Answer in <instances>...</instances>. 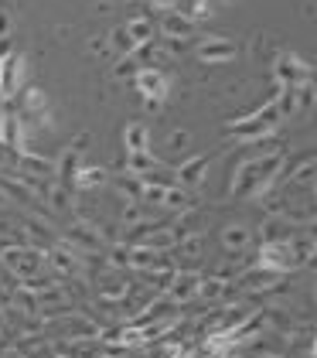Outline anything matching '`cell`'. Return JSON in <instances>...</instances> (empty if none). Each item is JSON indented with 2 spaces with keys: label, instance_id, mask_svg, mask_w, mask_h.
Segmentation results:
<instances>
[{
  "label": "cell",
  "instance_id": "18",
  "mask_svg": "<svg viewBox=\"0 0 317 358\" xmlns=\"http://www.w3.org/2000/svg\"><path fill=\"white\" fill-rule=\"evenodd\" d=\"M106 181V171L99 167H89V171H79L76 174V188H96V185H103Z\"/></svg>",
  "mask_w": 317,
  "mask_h": 358
},
{
  "label": "cell",
  "instance_id": "9",
  "mask_svg": "<svg viewBox=\"0 0 317 358\" xmlns=\"http://www.w3.org/2000/svg\"><path fill=\"white\" fill-rule=\"evenodd\" d=\"M232 55H236V45L225 41V38H205L198 45V58L202 62H229Z\"/></svg>",
  "mask_w": 317,
  "mask_h": 358
},
{
  "label": "cell",
  "instance_id": "5",
  "mask_svg": "<svg viewBox=\"0 0 317 358\" xmlns=\"http://www.w3.org/2000/svg\"><path fill=\"white\" fill-rule=\"evenodd\" d=\"M276 79H280V85H304L307 83V65L293 55H280L276 58Z\"/></svg>",
  "mask_w": 317,
  "mask_h": 358
},
{
  "label": "cell",
  "instance_id": "7",
  "mask_svg": "<svg viewBox=\"0 0 317 358\" xmlns=\"http://www.w3.org/2000/svg\"><path fill=\"white\" fill-rule=\"evenodd\" d=\"M209 164H211L209 154H202V157H191V161H185V164L178 167V181H181L185 188H198V185L205 181V174H209Z\"/></svg>",
  "mask_w": 317,
  "mask_h": 358
},
{
  "label": "cell",
  "instance_id": "15",
  "mask_svg": "<svg viewBox=\"0 0 317 358\" xmlns=\"http://www.w3.org/2000/svg\"><path fill=\"white\" fill-rule=\"evenodd\" d=\"M127 167L133 171V178H143V174H154L157 171V161L147 154V150H130V161H127Z\"/></svg>",
  "mask_w": 317,
  "mask_h": 358
},
{
  "label": "cell",
  "instance_id": "1",
  "mask_svg": "<svg viewBox=\"0 0 317 358\" xmlns=\"http://www.w3.org/2000/svg\"><path fill=\"white\" fill-rule=\"evenodd\" d=\"M260 270L266 273H290L300 266V256L293 249V239H269L263 249H260Z\"/></svg>",
  "mask_w": 317,
  "mask_h": 358
},
{
  "label": "cell",
  "instance_id": "16",
  "mask_svg": "<svg viewBox=\"0 0 317 358\" xmlns=\"http://www.w3.org/2000/svg\"><path fill=\"white\" fill-rule=\"evenodd\" d=\"M21 167H24V178H52L55 174L52 161H41V157H34V154H24V157H21Z\"/></svg>",
  "mask_w": 317,
  "mask_h": 358
},
{
  "label": "cell",
  "instance_id": "4",
  "mask_svg": "<svg viewBox=\"0 0 317 358\" xmlns=\"http://www.w3.org/2000/svg\"><path fill=\"white\" fill-rule=\"evenodd\" d=\"M133 85H136V92L143 96V99H150V103H157L167 96V79L160 76L157 69H140L136 76H133Z\"/></svg>",
  "mask_w": 317,
  "mask_h": 358
},
{
  "label": "cell",
  "instance_id": "13",
  "mask_svg": "<svg viewBox=\"0 0 317 358\" xmlns=\"http://www.w3.org/2000/svg\"><path fill=\"white\" fill-rule=\"evenodd\" d=\"M249 229H242V225H225L222 229V246L229 249V252H242V249L249 246Z\"/></svg>",
  "mask_w": 317,
  "mask_h": 358
},
{
  "label": "cell",
  "instance_id": "27",
  "mask_svg": "<svg viewBox=\"0 0 317 358\" xmlns=\"http://www.w3.org/2000/svg\"><path fill=\"white\" fill-rule=\"evenodd\" d=\"M314 297H317V287H314Z\"/></svg>",
  "mask_w": 317,
  "mask_h": 358
},
{
  "label": "cell",
  "instance_id": "20",
  "mask_svg": "<svg viewBox=\"0 0 317 358\" xmlns=\"http://www.w3.org/2000/svg\"><path fill=\"white\" fill-rule=\"evenodd\" d=\"M181 249H185V252H198V249H202V236H191V239H181Z\"/></svg>",
  "mask_w": 317,
  "mask_h": 358
},
{
  "label": "cell",
  "instance_id": "10",
  "mask_svg": "<svg viewBox=\"0 0 317 358\" xmlns=\"http://www.w3.org/2000/svg\"><path fill=\"white\" fill-rule=\"evenodd\" d=\"M48 266H52L55 273L72 276L76 270H79V256L69 252V249H52V252H48Z\"/></svg>",
  "mask_w": 317,
  "mask_h": 358
},
{
  "label": "cell",
  "instance_id": "6",
  "mask_svg": "<svg viewBox=\"0 0 317 358\" xmlns=\"http://www.w3.org/2000/svg\"><path fill=\"white\" fill-rule=\"evenodd\" d=\"M198 287H202V276L178 270V273H174V280L167 283V297L181 303V301H188V297H195V294H198Z\"/></svg>",
  "mask_w": 317,
  "mask_h": 358
},
{
  "label": "cell",
  "instance_id": "3",
  "mask_svg": "<svg viewBox=\"0 0 317 358\" xmlns=\"http://www.w3.org/2000/svg\"><path fill=\"white\" fill-rule=\"evenodd\" d=\"M276 123H280V110H276V103H269V106H263V110L256 113L253 120L236 123V127H232V134H236V137H242V140H256V137H266Z\"/></svg>",
  "mask_w": 317,
  "mask_h": 358
},
{
  "label": "cell",
  "instance_id": "8",
  "mask_svg": "<svg viewBox=\"0 0 317 358\" xmlns=\"http://www.w3.org/2000/svg\"><path fill=\"white\" fill-rule=\"evenodd\" d=\"M21 76H24V58L21 55L0 58V85H3V96L21 85Z\"/></svg>",
  "mask_w": 317,
  "mask_h": 358
},
{
  "label": "cell",
  "instance_id": "21",
  "mask_svg": "<svg viewBox=\"0 0 317 358\" xmlns=\"http://www.w3.org/2000/svg\"><path fill=\"white\" fill-rule=\"evenodd\" d=\"M7 31H10V17L0 10V38H7Z\"/></svg>",
  "mask_w": 317,
  "mask_h": 358
},
{
  "label": "cell",
  "instance_id": "14",
  "mask_svg": "<svg viewBox=\"0 0 317 358\" xmlns=\"http://www.w3.org/2000/svg\"><path fill=\"white\" fill-rule=\"evenodd\" d=\"M127 34H130V41L136 48H147L150 38H154V24H150L147 17H133L130 24H127Z\"/></svg>",
  "mask_w": 317,
  "mask_h": 358
},
{
  "label": "cell",
  "instance_id": "12",
  "mask_svg": "<svg viewBox=\"0 0 317 358\" xmlns=\"http://www.w3.org/2000/svg\"><path fill=\"white\" fill-rule=\"evenodd\" d=\"M160 263V252L150 246H130V256H127V266L133 270H150Z\"/></svg>",
  "mask_w": 317,
  "mask_h": 358
},
{
  "label": "cell",
  "instance_id": "11",
  "mask_svg": "<svg viewBox=\"0 0 317 358\" xmlns=\"http://www.w3.org/2000/svg\"><path fill=\"white\" fill-rule=\"evenodd\" d=\"M160 28L167 38H178V41H185L188 34H191V21L181 17V14H174V10H164V21H160Z\"/></svg>",
  "mask_w": 317,
  "mask_h": 358
},
{
  "label": "cell",
  "instance_id": "17",
  "mask_svg": "<svg viewBox=\"0 0 317 358\" xmlns=\"http://www.w3.org/2000/svg\"><path fill=\"white\" fill-rule=\"evenodd\" d=\"M123 140H127V150H147V140L150 137H147V127L143 123H130Z\"/></svg>",
  "mask_w": 317,
  "mask_h": 358
},
{
  "label": "cell",
  "instance_id": "26",
  "mask_svg": "<svg viewBox=\"0 0 317 358\" xmlns=\"http://www.w3.org/2000/svg\"><path fill=\"white\" fill-rule=\"evenodd\" d=\"M0 99H3V85H0Z\"/></svg>",
  "mask_w": 317,
  "mask_h": 358
},
{
  "label": "cell",
  "instance_id": "19",
  "mask_svg": "<svg viewBox=\"0 0 317 358\" xmlns=\"http://www.w3.org/2000/svg\"><path fill=\"white\" fill-rule=\"evenodd\" d=\"M48 198L55 201V208H69V198H65V192H62V188H52V192H48Z\"/></svg>",
  "mask_w": 317,
  "mask_h": 358
},
{
  "label": "cell",
  "instance_id": "28",
  "mask_svg": "<svg viewBox=\"0 0 317 358\" xmlns=\"http://www.w3.org/2000/svg\"><path fill=\"white\" fill-rule=\"evenodd\" d=\"M314 96H317V92H314Z\"/></svg>",
  "mask_w": 317,
  "mask_h": 358
},
{
  "label": "cell",
  "instance_id": "23",
  "mask_svg": "<svg viewBox=\"0 0 317 358\" xmlns=\"http://www.w3.org/2000/svg\"><path fill=\"white\" fill-rule=\"evenodd\" d=\"M154 7H160V10H174V0H154Z\"/></svg>",
  "mask_w": 317,
  "mask_h": 358
},
{
  "label": "cell",
  "instance_id": "24",
  "mask_svg": "<svg viewBox=\"0 0 317 358\" xmlns=\"http://www.w3.org/2000/svg\"><path fill=\"white\" fill-rule=\"evenodd\" d=\"M311 358H317V338L311 341Z\"/></svg>",
  "mask_w": 317,
  "mask_h": 358
},
{
  "label": "cell",
  "instance_id": "22",
  "mask_svg": "<svg viewBox=\"0 0 317 358\" xmlns=\"http://www.w3.org/2000/svg\"><path fill=\"white\" fill-rule=\"evenodd\" d=\"M195 17H209V3H205V0L195 3Z\"/></svg>",
  "mask_w": 317,
  "mask_h": 358
},
{
  "label": "cell",
  "instance_id": "25",
  "mask_svg": "<svg viewBox=\"0 0 317 358\" xmlns=\"http://www.w3.org/2000/svg\"><path fill=\"white\" fill-rule=\"evenodd\" d=\"M3 116H7V113H0V140H3Z\"/></svg>",
  "mask_w": 317,
  "mask_h": 358
},
{
  "label": "cell",
  "instance_id": "2",
  "mask_svg": "<svg viewBox=\"0 0 317 358\" xmlns=\"http://www.w3.org/2000/svg\"><path fill=\"white\" fill-rule=\"evenodd\" d=\"M0 259H3V266H7L10 273L21 276V280H31V276L41 273V252H34V249H27V246L3 249Z\"/></svg>",
  "mask_w": 317,
  "mask_h": 358
}]
</instances>
